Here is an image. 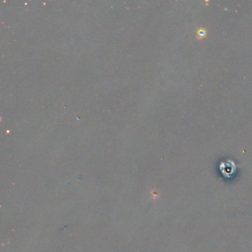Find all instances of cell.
I'll return each instance as SVG.
<instances>
[{"mask_svg": "<svg viewBox=\"0 0 252 252\" xmlns=\"http://www.w3.org/2000/svg\"><path fill=\"white\" fill-rule=\"evenodd\" d=\"M196 36H197V39H204L206 36H207V30H206V28L200 27L199 28L198 30H196Z\"/></svg>", "mask_w": 252, "mask_h": 252, "instance_id": "cell-1", "label": "cell"}]
</instances>
